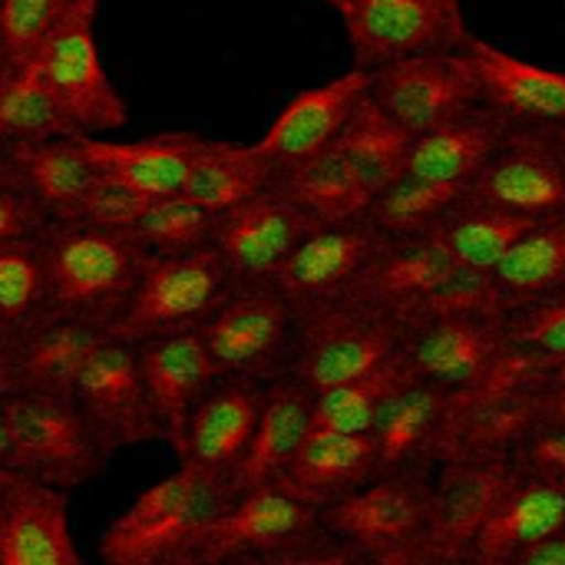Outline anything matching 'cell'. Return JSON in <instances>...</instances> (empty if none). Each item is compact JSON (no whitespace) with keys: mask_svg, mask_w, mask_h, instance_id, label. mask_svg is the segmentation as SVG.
<instances>
[{"mask_svg":"<svg viewBox=\"0 0 565 565\" xmlns=\"http://www.w3.org/2000/svg\"><path fill=\"white\" fill-rule=\"evenodd\" d=\"M46 255V315L113 328L132 298L149 262L129 232L93 228L79 222H50L40 228Z\"/></svg>","mask_w":565,"mask_h":565,"instance_id":"obj_1","label":"cell"},{"mask_svg":"<svg viewBox=\"0 0 565 565\" xmlns=\"http://www.w3.org/2000/svg\"><path fill=\"white\" fill-rule=\"evenodd\" d=\"M228 503V490L195 467L149 487L99 540L103 565H185L205 526Z\"/></svg>","mask_w":565,"mask_h":565,"instance_id":"obj_2","label":"cell"},{"mask_svg":"<svg viewBox=\"0 0 565 565\" xmlns=\"http://www.w3.org/2000/svg\"><path fill=\"white\" fill-rule=\"evenodd\" d=\"M401 348L404 331L391 318L351 298L298 305L285 377L318 397L331 387L377 371L381 364L397 358Z\"/></svg>","mask_w":565,"mask_h":565,"instance_id":"obj_3","label":"cell"},{"mask_svg":"<svg viewBox=\"0 0 565 565\" xmlns=\"http://www.w3.org/2000/svg\"><path fill=\"white\" fill-rule=\"evenodd\" d=\"M0 414L10 430L7 467L53 490H73L96 480L113 450L89 427L73 401L7 394Z\"/></svg>","mask_w":565,"mask_h":565,"instance_id":"obj_4","label":"cell"},{"mask_svg":"<svg viewBox=\"0 0 565 565\" xmlns=\"http://www.w3.org/2000/svg\"><path fill=\"white\" fill-rule=\"evenodd\" d=\"M295 308L275 281L228 285L195 324L218 377L268 384L285 377Z\"/></svg>","mask_w":565,"mask_h":565,"instance_id":"obj_5","label":"cell"},{"mask_svg":"<svg viewBox=\"0 0 565 565\" xmlns=\"http://www.w3.org/2000/svg\"><path fill=\"white\" fill-rule=\"evenodd\" d=\"M228 285L232 278L225 262L212 245L166 258L149 255L132 298L109 328V338L139 344L166 331L195 328L228 291Z\"/></svg>","mask_w":565,"mask_h":565,"instance_id":"obj_6","label":"cell"},{"mask_svg":"<svg viewBox=\"0 0 565 565\" xmlns=\"http://www.w3.org/2000/svg\"><path fill=\"white\" fill-rule=\"evenodd\" d=\"M434 467H407L381 473L367 487L324 507L321 530L367 559L401 550L424 536L434 503Z\"/></svg>","mask_w":565,"mask_h":565,"instance_id":"obj_7","label":"cell"},{"mask_svg":"<svg viewBox=\"0 0 565 565\" xmlns=\"http://www.w3.org/2000/svg\"><path fill=\"white\" fill-rule=\"evenodd\" d=\"M367 73V96L414 139L483 106V89L467 50L407 56Z\"/></svg>","mask_w":565,"mask_h":565,"instance_id":"obj_8","label":"cell"},{"mask_svg":"<svg viewBox=\"0 0 565 565\" xmlns=\"http://www.w3.org/2000/svg\"><path fill=\"white\" fill-rule=\"evenodd\" d=\"M341 20L358 70L407 56L463 53L473 40L460 0H361Z\"/></svg>","mask_w":565,"mask_h":565,"instance_id":"obj_9","label":"cell"},{"mask_svg":"<svg viewBox=\"0 0 565 565\" xmlns=\"http://www.w3.org/2000/svg\"><path fill=\"white\" fill-rule=\"evenodd\" d=\"M93 20V10H76L33 60L76 136H106L129 122L126 103L103 66Z\"/></svg>","mask_w":565,"mask_h":565,"instance_id":"obj_10","label":"cell"},{"mask_svg":"<svg viewBox=\"0 0 565 565\" xmlns=\"http://www.w3.org/2000/svg\"><path fill=\"white\" fill-rule=\"evenodd\" d=\"M467 199L500 205L536 222L565 215V146L556 129L510 126Z\"/></svg>","mask_w":565,"mask_h":565,"instance_id":"obj_11","label":"cell"},{"mask_svg":"<svg viewBox=\"0 0 565 565\" xmlns=\"http://www.w3.org/2000/svg\"><path fill=\"white\" fill-rule=\"evenodd\" d=\"M321 533L318 510L278 487H258L232 497L199 536L185 565H232L265 556Z\"/></svg>","mask_w":565,"mask_h":565,"instance_id":"obj_12","label":"cell"},{"mask_svg":"<svg viewBox=\"0 0 565 565\" xmlns=\"http://www.w3.org/2000/svg\"><path fill=\"white\" fill-rule=\"evenodd\" d=\"M73 404L109 450L136 447L162 437L152 411L136 348L126 341H103L76 377Z\"/></svg>","mask_w":565,"mask_h":565,"instance_id":"obj_13","label":"cell"},{"mask_svg":"<svg viewBox=\"0 0 565 565\" xmlns=\"http://www.w3.org/2000/svg\"><path fill=\"white\" fill-rule=\"evenodd\" d=\"M318 225L275 189L228 209L215 222L212 248L222 255L232 285L275 281L291 252Z\"/></svg>","mask_w":565,"mask_h":565,"instance_id":"obj_14","label":"cell"},{"mask_svg":"<svg viewBox=\"0 0 565 565\" xmlns=\"http://www.w3.org/2000/svg\"><path fill=\"white\" fill-rule=\"evenodd\" d=\"M367 70H348L321 86L295 93L281 113L271 119L265 136L255 146L258 156H265L275 169V179L334 146L344 122L358 109V103L367 96Z\"/></svg>","mask_w":565,"mask_h":565,"instance_id":"obj_15","label":"cell"},{"mask_svg":"<svg viewBox=\"0 0 565 565\" xmlns=\"http://www.w3.org/2000/svg\"><path fill=\"white\" fill-rule=\"evenodd\" d=\"M0 565H86L70 533V500L0 467Z\"/></svg>","mask_w":565,"mask_h":565,"instance_id":"obj_16","label":"cell"},{"mask_svg":"<svg viewBox=\"0 0 565 565\" xmlns=\"http://www.w3.org/2000/svg\"><path fill=\"white\" fill-rule=\"evenodd\" d=\"M262 401H265V384L235 381V377L215 381L212 391L189 414L185 434L175 447L179 460L228 490L252 444Z\"/></svg>","mask_w":565,"mask_h":565,"instance_id":"obj_17","label":"cell"},{"mask_svg":"<svg viewBox=\"0 0 565 565\" xmlns=\"http://www.w3.org/2000/svg\"><path fill=\"white\" fill-rule=\"evenodd\" d=\"M457 268L460 265L454 262L437 228L411 238H381L348 298L391 318L401 328L414 315V308Z\"/></svg>","mask_w":565,"mask_h":565,"instance_id":"obj_18","label":"cell"},{"mask_svg":"<svg viewBox=\"0 0 565 565\" xmlns=\"http://www.w3.org/2000/svg\"><path fill=\"white\" fill-rule=\"evenodd\" d=\"M381 238L384 235L364 215L341 225H318L281 265L275 285L291 308L348 298Z\"/></svg>","mask_w":565,"mask_h":565,"instance_id":"obj_19","label":"cell"},{"mask_svg":"<svg viewBox=\"0 0 565 565\" xmlns=\"http://www.w3.org/2000/svg\"><path fill=\"white\" fill-rule=\"evenodd\" d=\"M516 477L513 457H450L434 473L430 523L420 540L470 553L483 523L497 510L500 497Z\"/></svg>","mask_w":565,"mask_h":565,"instance_id":"obj_20","label":"cell"},{"mask_svg":"<svg viewBox=\"0 0 565 565\" xmlns=\"http://www.w3.org/2000/svg\"><path fill=\"white\" fill-rule=\"evenodd\" d=\"M132 348L139 358V371H142L152 411L159 417V430L172 447H179L189 414L222 377L195 328L166 331Z\"/></svg>","mask_w":565,"mask_h":565,"instance_id":"obj_21","label":"cell"},{"mask_svg":"<svg viewBox=\"0 0 565 565\" xmlns=\"http://www.w3.org/2000/svg\"><path fill=\"white\" fill-rule=\"evenodd\" d=\"M103 341H109V331L99 324L43 315L13 338L7 364L13 394L73 401L76 377Z\"/></svg>","mask_w":565,"mask_h":565,"instance_id":"obj_22","label":"cell"},{"mask_svg":"<svg viewBox=\"0 0 565 565\" xmlns=\"http://www.w3.org/2000/svg\"><path fill=\"white\" fill-rule=\"evenodd\" d=\"M543 391H457L440 437L437 467L450 457H513L543 420Z\"/></svg>","mask_w":565,"mask_h":565,"instance_id":"obj_23","label":"cell"},{"mask_svg":"<svg viewBox=\"0 0 565 565\" xmlns=\"http://www.w3.org/2000/svg\"><path fill=\"white\" fill-rule=\"evenodd\" d=\"M467 56L477 70L483 103L513 126L565 129V73L536 66L480 36L470 40Z\"/></svg>","mask_w":565,"mask_h":565,"instance_id":"obj_24","label":"cell"},{"mask_svg":"<svg viewBox=\"0 0 565 565\" xmlns=\"http://www.w3.org/2000/svg\"><path fill=\"white\" fill-rule=\"evenodd\" d=\"M96 175L122 182L149 199L179 195L205 146L199 132H159L132 142L106 136H76Z\"/></svg>","mask_w":565,"mask_h":565,"instance_id":"obj_25","label":"cell"},{"mask_svg":"<svg viewBox=\"0 0 565 565\" xmlns=\"http://www.w3.org/2000/svg\"><path fill=\"white\" fill-rule=\"evenodd\" d=\"M503 344V321L493 318H457L427 321L404 331V361L411 371L450 394L467 391Z\"/></svg>","mask_w":565,"mask_h":565,"instance_id":"obj_26","label":"cell"},{"mask_svg":"<svg viewBox=\"0 0 565 565\" xmlns=\"http://www.w3.org/2000/svg\"><path fill=\"white\" fill-rule=\"evenodd\" d=\"M377 477L381 457L371 434H308L275 487L321 513Z\"/></svg>","mask_w":565,"mask_h":565,"instance_id":"obj_27","label":"cell"},{"mask_svg":"<svg viewBox=\"0 0 565 565\" xmlns=\"http://www.w3.org/2000/svg\"><path fill=\"white\" fill-rule=\"evenodd\" d=\"M450 404H454L450 391L434 387L417 374H411L401 387H394L391 397L381 404L371 430L381 457V473H397L407 467L437 470V450L450 417Z\"/></svg>","mask_w":565,"mask_h":565,"instance_id":"obj_28","label":"cell"},{"mask_svg":"<svg viewBox=\"0 0 565 565\" xmlns=\"http://www.w3.org/2000/svg\"><path fill=\"white\" fill-rule=\"evenodd\" d=\"M565 533V483L520 473L500 497L497 510L473 540V563L497 565L507 556L530 550Z\"/></svg>","mask_w":565,"mask_h":565,"instance_id":"obj_29","label":"cell"},{"mask_svg":"<svg viewBox=\"0 0 565 565\" xmlns=\"http://www.w3.org/2000/svg\"><path fill=\"white\" fill-rule=\"evenodd\" d=\"M311 404L315 397L298 387L291 377H275L265 384L262 414L245 450L242 467L228 483V500L258 487H275L285 467L295 460L301 444L311 434Z\"/></svg>","mask_w":565,"mask_h":565,"instance_id":"obj_30","label":"cell"},{"mask_svg":"<svg viewBox=\"0 0 565 565\" xmlns=\"http://www.w3.org/2000/svg\"><path fill=\"white\" fill-rule=\"evenodd\" d=\"M510 126H513L510 119H503L497 109L483 103L467 116L417 136L407 156V175L470 189L497 156Z\"/></svg>","mask_w":565,"mask_h":565,"instance_id":"obj_31","label":"cell"},{"mask_svg":"<svg viewBox=\"0 0 565 565\" xmlns=\"http://www.w3.org/2000/svg\"><path fill=\"white\" fill-rule=\"evenodd\" d=\"M0 159L26 185L46 222H60V225L79 218V209L99 179L86 152L79 149V139H46V142L10 149Z\"/></svg>","mask_w":565,"mask_h":565,"instance_id":"obj_32","label":"cell"},{"mask_svg":"<svg viewBox=\"0 0 565 565\" xmlns=\"http://www.w3.org/2000/svg\"><path fill=\"white\" fill-rule=\"evenodd\" d=\"M275 185V169L265 156L255 152L252 142H225L205 139L192 175L182 189L195 205L222 215Z\"/></svg>","mask_w":565,"mask_h":565,"instance_id":"obj_33","label":"cell"},{"mask_svg":"<svg viewBox=\"0 0 565 565\" xmlns=\"http://www.w3.org/2000/svg\"><path fill=\"white\" fill-rule=\"evenodd\" d=\"M411 146L414 136L401 129L371 96H364L331 149L351 166L367 195H377L407 172Z\"/></svg>","mask_w":565,"mask_h":565,"instance_id":"obj_34","label":"cell"},{"mask_svg":"<svg viewBox=\"0 0 565 565\" xmlns=\"http://www.w3.org/2000/svg\"><path fill=\"white\" fill-rule=\"evenodd\" d=\"M271 189L301 209L315 225H341L361 218L371 202L361 179L334 149L281 172Z\"/></svg>","mask_w":565,"mask_h":565,"instance_id":"obj_35","label":"cell"},{"mask_svg":"<svg viewBox=\"0 0 565 565\" xmlns=\"http://www.w3.org/2000/svg\"><path fill=\"white\" fill-rule=\"evenodd\" d=\"M536 225V218L467 199L437 225L454 262L470 271L493 275V268L510 255V248Z\"/></svg>","mask_w":565,"mask_h":565,"instance_id":"obj_36","label":"cell"},{"mask_svg":"<svg viewBox=\"0 0 565 565\" xmlns=\"http://www.w3.org/2000/svg\"><path fill=\"white\" fill-rule=\"evenodd\" d=\"M493 281L507 301V311H516L530 301L556 295L565 288V215L536 222L510 255L493 268Z\"/></svg>","mask_w":565,"mask_h":565,"instance_id":"obj_37","label":"cell"},{"mask_svg":"<svg viewBox=\"0 0 565 565\" xmlns=\"http://www.w3.org/2000/svg\"><path fill=\"white\" fill-rule=\"evenodd\" d=\"M46 139H76V132L43 86L36 63L0 70V156Z\"/></svg>","mask_w":565,"mask_h":565,"instance_id":"obj_38","label":"cell"},{"mask_svg":"<svg viewBox=\"0 0 565 565\" xmlns=\"http://www.w3.org/2000/svg\"><path fill=\"white\" fill-rule=\"evenodd\" d=\"M467 189L427 182L417 175H401L377 195H371L364 218L384 235V238H411L434 232L460 202Z\"/></svg>","mask_w":565,"mask_h":565,"instance_id":"obj_39","label":"cell"},{"mask_svg":"<svg viewBox=\"0 0 565 565\" xmlns=\"http://www.w3.org/2000/svg\"><path fill=\"white\" fill-rule=\"evenodd\" d=\"M411 374V364L397 354L377 371L318 394L311 404V434H371L381 404Z\"/></svg>","mask_w":565,"mask_h":565,"instance_id":"obj_40","label":"cell"},{"mask_svg":"<svg viewBox=\"0 0 565 565\" xmlns=\"http://www.w3.org/2000/svg\"><path fill=\"white\" fill-rule=\"evenodd\" d=\"M50 281L40 232L0 245V334L17 338L46 315Z\"/></svg>","mask_w":565,"mask_h":565,"instance_id":"obj_41","label":"cell"},{"mask_svg":"<svg viewBox=\"0 0 565 565\" xmlns=\"http://www.w3.org/2000/svg\"><path fill=\"white\" fill-rule=\"evenodd\" d=\"M76 10L96 13L99 0H0V70L33 63Z\"/></svg>","mask_w":565,"mask_h":565,"instance_id":"obj_42","label":"cell"},{"mask_svg":"<svg viewBox=\"0 0 565 565\" xmlns=\"http://www.w3.org/2000/svg\"><path fill=\"white\" fill-rule=\"evenodd\" d=\"M215 222H218L215 212L195 205L192 199H185L179 192V195L152 199L129 235L142 245L146 255L166 258V255H185L195 248H209L212 235H215Z\"/></svg>","mask_w":565,"mask_h":565,"instance_id":"obj_43","label":"cell"},{"mask_svg":"<svg viewBox=\"0 0 565 565\" xmlns=\"http://www.w3.org/2000/svg\"><path fill=\"white\" fill-rule=\"evenodd\" d=\"M507 315L510 311H507V301H503L493 275L457 268L440 288H434L414 308V315L401 324V331L427 324V321H457V318H493V321H503Z\"/></svg>","mask_w":565,"mask_h":565,"instance_id":"obj_44","label":"cell"},{"mask_svg":"<svg viewBox=\"0 0 565 565\" xmlns=\"http://www.w3.org/2000/svg\"><path fill=\"white\" fill-rule=\"evenodd\" d=\"M503 338L543 361L565 354V288L510 311L503 318Z\"/></svg>","mask_w":565,"mask_h":565,"instance_id":"obj_45","label":"cell"},{"mask_svg":"<svg viewBox=\"0 0 565 565\" xmlns=\"http://www.w3.org/2000/svg\"><path fill=\"white\" fill-rule=\"evenodd\" d=\"M149 195L113 182V179H96V185L89 189L83 209H79V225H93V228H109V232H132L136 222L142 218V212L149 209Z\"/></svg>","mask_w":565,"mask_h":565,"instance_id":"obj_46","label":"cell"},{"mask_svg":"<svg viewBox=\"0 0 565 565\" xmlns=\"http://www.w3.org/2000/svg\"><path fill=\"white\" fill-rule=\"evenodd\" d=\"M232 565H371V559L364 553H358L354 546L328 536L324 530L315 533L305 543L265 553V556H252V559H238Z\"/></svg>","mask_w":565,"mask_h":565,"instance_id":"obj_47","label":"cell"},{"mask_svg":"<svg viewBox=\"0 0 565 565\" xmlns=\"http://www.w3.org/2000/svg\"><path fill=\"white\" fill-rule=\"evenodd\" d=\"M43 225H50L46 215L36 209L33 195L17 179V172L0 159V245L23 235H36Z\"/></svg>","mask_w":565,"mask_h":565,"instance_id":"obj_48","label":"cell"},{"mask_svg":"<svg viewBox=\"0 0 565 565\" xmlns=\"http://www.w3.org/2000/svg\"><path fill=\"white\" fill-rule=\"evenodd\" d=\"M513 463L520 473L543 477V480H563L565 483V427L559 424H540L513 454Z\"/></svg>","mask_w":565,"mask_h":565,"instance_id":"obj_49","label":"cell"},{"mask_svg":"<svg viewBox=\"0 0 565 565\" xmlns=\"http://www.w3.org/2000/svg\"><path fill=\"white\" fill-rule=\"evenodd\" d=\"M371 565H477L470 553H450L427 540H414L401 550H391L384 556H374Z\"/></svg>","mask_w":565,"mask_h":565,"instance_id":"obj_50","label":"cell"},{"mask_svg":"<svg viewBox=\"0 0 565 565\" xmlns=\"http://www.w3.org/2000/svg\"><path fill=\"white\" fill-rule=\"evenodd\" d=\"M497 565H565V533L546 540V543H536L530 550H520Z\"/></svg>","mask_w":565,"mask_h":565,"instance_id":"obj_51","label":"cell"},{"mask_svg":"<svg viewBox=\"0 0 565 565\" xmlns=\"http://www.w3.org/2000/svg\"><path fill=\"white\" fill-rule=\"evenodd\" d=\"M540 424H559V427H565V384L543 391V420Z\"/></svg>","mask_w":565,"mask_h":565,"instance_id":"obj_52","label":"cell"},{"mask_svg":"<svg viewBox=\"0 0 565 565\" xmlns=\"http://www.w3.org/2000/svg\"><path fill=\"white\" fill-rule=\"evenodd\" d=\"M565 384V354L546 361V387H559Z\"/></svg>","mask_w":565,"mask_h":565,"instance_id":"obj_53","label":"cell"},{"mask_svg":"<svg viewBox=\"0 0 565 565\" xmlns=\"http://www.w3.org/2000/svg\"><path fill=\"white\" fill-rule=\"evenodd\" d=\"M7 457H10V430H7V420L0 414V467H7Z\"/></svg>","mask_w":565,"mask_h":565,"instance_id":"obj_54","label":"cell"},{"mask_svg":"<svg viewBox=\"0 0 565 565\" xmlns=\"http://www.w3.org/2000/svg\"><path fill=\"white\" fill-rule=\"evenodd\" d=\"M10 351H13V338L0 334V371H7V364H10Z\"/></svg>","mask_w":565,"mask_h":565,"instance_id":"obj_55","label":"cell"},{"mask_svg":"<svg viewBox=\"0 0 565 565\" xmlns=\"http://www.w3.org/2000/svg\"><path fill=\"white\" fill-rule=\"evenodd\" d=\"M324 3H331V7H334V10H338L341 17H344V13H351V10H354V7H358L361 0H324Z\"/></svg>","mask_w":565,"mask_h":565,"instance_id":"obj_56","label":"cell"},{"mask_svg":"<svg viewBox=\"0 0 565 565\" xmlns=\"http://www.w3.org/2000/svg\"><path fill=\"white\" fill-rule=\"evenodd\" d=\"M7 394H13V384H10V374H7V371H0V401H3Z\"/></svg>","mask_w":565,"mask_h":565,"instance_id":"obj_57","label":"cell"},{"mask_svg":"<svg viewBox=\"0 0 565 565\" xmlns=\"http://www.w3.org/2000/svg\"><path fill=\"white\" fill-rule=\"evenodd\" d=\"M559 132V139H563V146H565V129H556Z\"/></svg>","mask_w":565,"mask_h":565,"instance_id":"obj_58","label":"cell"}]
</instances>
